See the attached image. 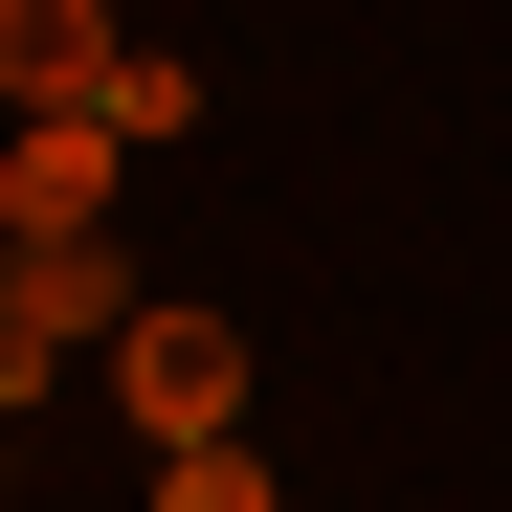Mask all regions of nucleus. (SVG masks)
<instances>
[{
  "instance_id": "1",
  "label": "nucleus",
  "mask_w": 512,
  "mask_h": 512,
  "mask_svg": "<svg viewBox=\"0 0 512 512\" xmlns=\"http://www.w3.org/2000/svg\"><path fill=\"white\" fill-rule=\"evenodd\" d=\"M112 401H134V446H245V334L223 312H134L112 334Z\"/></svg>"
},
{
  "instance_id": "2",
  "label": "nucleus",
  "mask_w": 512,
  "mask_h": 512,
  "mask_svg": "<svg viewBox=\"0 0 512 512\" xmlns=\"http://www.w3.org/2000/svg\"><path fill=\"white\" fill-rule=\"evenodd\" d=\"M112 112H23V156H0V245H112Z\"/></svg>"
},
{
  "instance_id": "3",
  "label": "nucleus",
  "mask_w": 512,
  "mask_h": 512,
  "mask_svg": "<svg viewBox=\"0 0 512 512\" xmlns=\"http://www.w3.org/2000/svg\"><path fill=\"white\" fill-rule=\"evenodd\" d=\"M112 67H134L112 0H0V112H112Z\"/></svg>"
},
{
  "instance_id": "4",
  "label": "nucleus",
  "mask_w": 512,
  "mask_h": 512,
  "mask_svg": "<svg viewBox=\"0 0 512 512\" xmlns=\"http://www.w3.org/2000/svg\"><path fill=\"white\" fill-rule=\"evenodd\" d=\"M0 268H23V357H45V379L134 334V268H112V245H0Z\"/></svg>"
},
{
  "instance_id": "5",
  "label": "nucleus",
  "mask_w": 512,
  "mask_h": 512,
  "mask_svg": "<svg viewBox=\"0 0 512 512\" xmlns=\"http://www.w3.org/2000/svg\"><path fill=\"white\" fill-rule=\"evenodd\" d=\"M156 512H268V446H156Z\"/></svg>"
},
{
  "instance_id": "6",
  "label": "nucleus",
  "mask_w": 512,
  "mask_h": 512,
  "mask_svg": "<svg viewBox=\"0 0 512 512\" xmlns=\"http://www.w3.org/2000/svg\"><path fill=\"white\" fill-rule=\"evenodd\" d=\"M23 379H45V357H23V268H0V401H23Z\"/></svg>"
}]
</instances>
